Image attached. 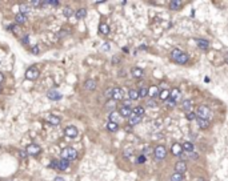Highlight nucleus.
I'll list each match as a JSON object with an SVG mask.
<instances>
[{
	"label": "nucleus",
	"mask_w": 228,
	"mask_h": 181,
	"mask_svg": "<svg viewBox=\"0 0 228 181\" xmlns=\"http://www.w3.org/2000/svg\"><path fill=\"white\" fill-rule=\"evenodd\" d=\"M128 97H129V100H138L139 99V90L129 89V92H128Z\"/></svg>",
	"instance_id": "obj_25"
},
{
	"label": "nucleus",
	"mask_w": 228,
	"mask_h": 181,
	"mask_svg": "<svg viewBox=\"0 0 228 181\" xmlns=\"http://www.w3.org/2000/svg\"><path fill=\"white\" fill-rule=\"evenodd\" d=\"M84 87H86L87 90H93L95 88H96V81L92 80V79H90V80H87L86 83H84Z\"/></svg>",
	"instance_id": "obj_17"
},
{
	"label": "nucleus",
	"mask_w": 228,
	"mask_h": 181,
	"mask_svg": "<svg viewBox=\"0 0 228 181\" xmlns=\"http://www.w3.org/2000/svg\"><path fill=\"white\" fill-rule=\"evenodd\" d=\"M99 31H100L101 35H108V33H110V27H108L105 23H101V24L99 25Z\"/></svg>",
	"instance_id": "obj_22"
},
{
	"label": "nucleus",
	"mask_w": 228,
	"mask_h": 181,
	"mask_svg": "<svg viewBox=\"0 0 228 181\" xmlns=\"http://www.w3.org/2000/svg\"><path fill=\"white\" fill-rule=\"evenodd\" d=\"M129 105H131V100H125V101H124V107L129 108Z\"/></svg>",
	"instance_id": "obj_48"
},
{
	"label": "nucleus",
	"mask_w": 228,
	"mask_h": 181,
	"mask_svg": "<svg viewBox=\"0 0 228 181\" xmlns=\"http://www.w3.org/2000/svg\"><path fill=\"white\" fill-rule=\"evenodd\" d=\"M15 20H16L17 24H24L25 21H27V16L23 14H17L16 16H15Z\"/></svg>",
	"instance_id": "obj_21"
},
{
	"label": "nucleus",
	"mask_w": 228,
	"mask_h": 181,
	"mask_svg": "<svg viewBox=\"0 0 228 181\" xmlns=\"http://www.w3.org/2000/svg\"><path fill=\"white\" fill-rule=\"evenodd\" d=\"M0 92H1V87H0Z\"/></svg>",
	"instance_id": "obj_55"
},
{
	"label": "nucleus",
	"mask_w": 228,
	"mask_h": 181,
	"mask_svg": "<svg viewBox=\"0 0 228 181\" xmlns=\"http://www.w3.org/2000/svg\"><path fill=\"white\" fill-rule=\"evenodd\" d=\"M53 181H64V178H63V177H60V176H58V177H56Z\"/></svg>",
	"instance_id": "obj_51"
},
{
	"label": "nucleus",
	"mask_w": 228,
	"mask_h": 181,
	"mask_svg": "<svg viewBox=\"0 0 228 181\" xmlns=\"http://www.w3.org/2000/svg\"><path fill=\"white\" fill-rule=\"evenodd\" d=\"M28 39H29L28 36H24V37H23V40H21V42H23V44H27V43H28Z\"/></svg>",
	"instance_id": "obj_50"
},
{
	"label": "nucleus",
	"mask_w": 228,
	"mask_h": 181,
	"mask_svg": "<svg viewBox=\"0 0 228 181\" xmlns=\"http://www.w3.org/2000/svg\"><path fill=\"white\" fill-rule=\"evenodd\" d=\"M187 118H188V120H195V118H196V115H195V113H192V112H188Z\"/></svg>",
	"instance_id": "obj_43"
},
{
	"label": "nucleus",
	"mask_w": 228,
	"mask_h": 181,
	"mask_svg": "<svg viewBox=\"0 0 228 181\" xmlns=\"http://www.w3.org/2000/svg\"><path fill=\"white\" fill-rule=\"evenodd\" d=\"M171 181H183V174H180V173H175L171 176Z\"/></svg>",
	"instance_id": "obj_34"
},
{
	"label": "nucleus",
	"mask_w": 228,
	"mask_h": 181,
	"mask_svg": "<svg viewBox=\"0 0 228 181\" xmlns=\"http://www.w3.org/2000/svg\"><path fill=\"white\" fill-rule=\"evenodd\" d=\"M64 133H66V136L69 137V139H75L76 136H77V129H76V127H73V125H68L66 129H64Z\"/></svg>",
	"instance_id": "obj_8"
},
{
	"label": "nucleus",
	"mask_w": 228,
	"mask_h": 181,
	"mask_svg": "<svg viewBox=\"0 0 228 181\" xmlns=\"http://www.w3.org/2000/svg\"><path fill=\"white\" fill-rule=\"evenodd\" d=\"M63 14H64V16H67V18H69L71 15L73 14V11H72V8H69V7H66L64 10H63Z\"/></svg>",
	"instance_id": "obj_35"
},
{
	"label": "nucleus",
	"mask_w": 228,
	"mask_h": 181,
	"mask_svg": "<svg viewBox=\"0 0 228 181\" xmlns=\"http://www.w3.org/2000/svg\"><path fill=\"white\" fill-rule=\"evenodd\" d=\"M143 75H144V71H143L142 68H138V67H136V68H134V69H132V76L136 77V79L142 77Z\"/></svg>",
	"instance_id": "obj_23"
},
{
	"label": "nucleus",
	"mask_w": 228,
	"mask_h": 181,
	"mask_svg": "<svg viewBox=\"0 0 228 181\" xmlns=\"http://www.w3.org/2000/svg\"><path fill=\"white\" fill-rule=\"evenodd\" d=\"M75 16H76V19H77V20H81V19H84V18L87 16V11H86V8H79V10L76 11Z\"/></svg>",
	"instance_id": "obj_19"
},
{
	"label": "nucleus",
	"mask_w": 228,
	"mask_h": 181,
	"mask_svg": "<svg viewBox=\"0 0 228 181\" xmlns=\"http://www.w3.org/2000/svg\"><path fill=\"white\" fill-rule=\"evenodd\" d=\"M197 116L200 118H204V120H208L210 116H211V111H210V108L207 105H200L197 108Z\"/></svg>",
	"instance_id": "obj_3"
},
{
	"label": "nucleus",
	"mask_w": 228,
	"mask_h": 181,
	"mask_svg": "<svg viewBox=\"0 0 228 181\" xmlns=\"http://www.w3.org/2000/svg\"><path fill=\"white\" fill-rule=\"evenodd\" d=\"M112 99L116 101L119 100H123L124 99V90L121 89V88H112Z\"/></svg>",
	"instance_id": "obj_7"
},
{
	"label": "nucleus",
	"mask_w": 228,
	"mask_h": 181,
	"mask_svg": "<svg viewBox=\"0 0 228 181\" xmlns=\"http://www.w3.org/2000/svg\"><path fill=\"white\" fill-rule=\"evenodd\" d=\"M224 61L228 64V52H225V55H224Z\"/></svg>",
	"instance_id": "obj_52"
},
{
	"label": "nucleus",
	"mask_w": 228,
	"mask_h": 181,
	"mask_svg": "<svg viewBox=\"0 0 228 181\" xmlns=\"http://www.w3.org/2000/svg\"><path fill=\"white\" fill-rule=\"evenodd\" d=\"M171 59L175 61V63L177 64H187L188 63V55L187 53H184L183 51H180V49H173L172 52H171Z\"/></svg>",
	"instance_id": "obj_1"
},
{
	"label": "nucleus",
	"mask_w": 228,
	"mask_h": 181,
	"mask_svg": "<svg viewBox=\"0 0 228 181\" xmlns=\"http://www.w3.org/2000/svg\"><path fill=\"white\" fill-rule=\"evenodd\" d=\"M29 11H31V7H29V5H27V4H21L20 5V14L25 15V14H28Z\"/></svg>",
	"instance_id": "obj_32"
},
{
	"label": "nucleus",
	"mask_w": 228,
	"mask_h": 181,
	"mask_svg": "<svg viewBox=\"0 0 228 181\" xmlns=\"http://www.w3.org/2000/svg\"><path fill=\"white\" fill-rule=\"evenodd\" d=\"M132 153H134V149H132V148H127V149H124V152H123L124 157H131Z\"/></svg>",
	"instance_id": "obj_36"
},
{
	"label": "nucleus",
	"mask_w": 228,
	"mask_h": 181,
	"mask_svg": "<svg viewBox=\"0 0 228 181\" xmlns=\"http://www.w3.org/2000/svg\"><path fill=\"white\" fill-rule=\"evenodd\" d=\"M169 99L173 100L175 103H177V101L181 99V92H180L177 88H175V89H172L171 92H169Z\"/></svg>",
	"instance_id": "obj_9"
},
{
	"label": "nucleus",
	"mask_w": 228,
	"mask_h": 181,
	"mask_svg": "<svg viewBox=\"0 0 228 181\" xmlns=\"http://www.w3.org/2000/svg\"><path fill=\"white\" fill-rule=\"evenodd\" d=\"M145 161H147V157H145L144 154H142V156L138 157V161H136V163H138V164H143V163H145Z\"/></svg>",
	"instance_id": "obj_40"
},
{
	"label": "nucleus",
	"mask_w": 228,
	"mask_h": 181,
	"mask_svg": "<svg viewBox=\"0 0 228 181\" xmlns=\"http://www.w3.org/2000/svg\"><path fill=\"white\" fill-rule=\"evenodd\" d=\"M167 104H168L169 107H175V104H176V103H175L173 100H171V99H169V100H167Z\"/></svg>",
	"instance_id": "obj_47"
},
{
	"label": "nucleus",
	"mask_w": 228,
	"mask_h": 181,
	"mask_svg": "<svg viewBox=\"0 0 228 181\" xmlns=\"http://www.w3.org/2000/svg\"><path fill=\"white\" fill-rule=\"evenodd\" d=\"M148 105H149V107H155L156 103H155L153 100H149V101H148Z\"/></svg>",
	"instance_id": "obj_49"
},
{
	"label": "nucleus",
	"mask_w": 228,
	"mask_h": 181,
	"mask_svg": "<svg viewBox=\"0 0 228 181\" xmlns=\"http://www.w3.org/2000/svg\"><path fill=\"white\" fill-rule=\"evenodd\" d=\"M3 80H4V76H3V73H0V84L3 83Z\"/></svg>",
	"instance_id": "obj_53"
},
{
	"label": "nucleus",
	"mask_w": 228,
	"mask_h": 181,
	"mask_svg": "<svg viewBox=\"0 0 228 181\" xmlns=\"http://www.w3.org/2000/svg\"><path fill=\"white\" fill-rule=\"evenodd\" d=\"M67 35H69L68 29H62V31H60V33H59V37H64V36H67Z\"/></svg>",
	"instance_id": "obj_41"
},
{
	"label": "nucleus",
	"mask_w": 228,
	"mask_h": 181,
	"mask_svg": "<svg viewBox=\"0 0 228 181\" xmlns=\"http://www.w3.org/2000/svg\"><path fill=\"white\" fill-rule=\"evenodd\" d=\"M105 97H107V99L112 97V89H108L107 92H105Z\"/></svg>",
	"instance_id": "obj_46"
},
{
	"label": "nucleus",
	"mask_w": 228,
	"mask_h": 181,
	"mask_svg": "<svg viewBox=\"0 0 228 181\" xmlns=\"http://www.w3.org/2000/svg\"><path fill=\"white\" fill-rule=\"evenodd\" d=\"M77 157V152L73 149L72 146H68V148H64L62 150V159H66V160L71 161V160H75Z\"/></svg>",
	"instance_id": "obj_2"
},
{
	"label": "nucleus",
	"mask_w": 228,
	"mask_h": 181,
	"mask_svg": "<svg viewBox=\"0 0 228 181\" xmlns=\"http://www.w3.org/2000/svg\"><path fill=\"white\" fill-rule=\"evenodd\" d=\"M47 97L49 100H53V101H58L62 99V95L58 92V90H48V93H47Z\"/></svg>",
	"instance_id": "obj_11"
},
{
	"label": "nucleus",
	"mask_w": 228,
	"mask_h": 181,
	"mask_svg": "<svg viewBox=\"0 0 228 181\" xmlns=\"http://www.w3.org/2000/svg\"><path fill=\"white\" fill-rule=\"evenodd\" d=\"M107 129L110 131V132H116L119 129V125H118V122H108L107 124Z\"/></svg>",
	"instance_id": "obj_27"
},
{
	"label": "nucleus",
	"mask_w": 228,
	"mask_h": 181,
	"mask_svg": "<svg viewBox=\"0 0 228 181\" xmlns=\"http://www.w3.org/2000/svg\"><path fill=\"white\" fill-rule=\"evenodd\" d=\"M159 97L162 99V100H168L169 99V90L168 89H163L162 92H159Z\"/></svg>",
	"instance_id": "obj_29"
},
{
	"label": "nucleus",
	"mask_w": 228,
	"mask_h": 181,
	"mask_svg": "<svg viewBox=\"0 0 228 181\" xmlns=\"http://www.w3.org/2000/svg\"><path fill=\"white\" fill-rule=\"evenodd\" d=\"M49 168H52V169H59V161H56V160L51 161V163H49Z\"/></svg>",
	"instance_id": "obj_38"
},
{
	"label": "nucleus",
	"mask_w": 228,
	"mask_h": 181,
	"mask_svg": "<svg viewBox=\"0 0 228 181\" xmlns=\"http://www.w3.org/2000/svg\"><path fill=\"white\" fill-rule=\"evenodd\" d=\"M196 121H197V125H199V128H200V129H207L208 127H210V121H208V120L196 117Z\"/></svg>",
	"instance_id": "obj_14"
},
{
	"label": "nucleus",
	"mask_w": 228,
	"mask_h": 181,
	"mask_svg": "<svg viewBox=\"0 0 228 181\" xmlns=\"http://www.w3.org/2000/svg\"><path fill=\"white\" fill-rule=\"evenodd\" d=\"M145 96H148V88L142 87L140 90H139V97H145Z\"/></svg>",
	"instance_id": "obj_33"
},
{
	"label": "nucleus",
	"mask_w": 228,
	"mask_h": 181,
	"mask_svg": "<svg viewBox=\"0 0 228 181\" xmlns=\"http://www.w3.org/2000/svg\"><path fill=\"white\" fill-rule=\"evenodd\" d=\"M181 107H183V109L186 112H190L191 108H192V103H191V100H184L183 104H181Z\"/></svg>",
	"instance_id": "obj_28"
},
{
	"label": "nucleus",
	"mask_w": 228,
	"mask_h": 181,
	"mask_svg": "<svg viewBox=\"0 0 228 181\" xmlns=\"http://www.w3.org/2000/svg\"><path fill=\"white\" fill-rule=\"evenodd\" d=\"M132 113H134V115H136V116H140V117H142V116L144 115V108H143V107H136V108H134Z\"/></svg>",
	"instance_id": "obj_30"
},
{
	"label": "nucleus",
	"mask_w": 228,
	"mask_h": 181,
	"mask_svg": "<svg viewBox=\"0 0 228 181\" xmlns=\"http://www.w3.org/2000/svg\"><path fill=\"white\" fill-rule=\"evenodd\" d=\"M157 95H159V88L156 87V85H152V87L148 88V96L149 97L153 99V97H156Z\"/></svg>",
	"instance_id": "obj_18"
},
{
	"label": "nucleus",
	"mask_w": 228,
	"mask_h": 181,
	"mask_svg": "<svg viewBox=\"0 0 228 181\" xmlns=\"http://www.w3.org/2000/svg\"><path fill=\"white\" fill-rule=\"evenodd\" d=\"M186 171H187V164L184 163V161H177L176 165H175V172L183 174Z\"/></svg>",
	"instance_id": "obj_10"
},
{
	"label": "nucleus",
	"mask_w": 228,
	"mask_h": 181,
	"mask_svg": "<svg viewBox=\"0 0 228 181\" xmlns=\"http://www.w3.org/2000/svg\"><path fill=\"white\" fill-rule=\"evenodd\" d=\"M181 152H183L181 145H180V144H173V145H172V153L175 154V156H179Z\"/></svg>",
	"instance_id": "obj_24"
},
{
	"label": "nucleus",
	"mask_w": 228,
	"mask_h": 181,
	"mask_svg": "<svg viewBox=\"0 0 228 181\" xmlns=\"http://www.w3.org/2000/svg\"><path fill=\"white\" fill-rule=\"evenodd\" d=\"M111 48V45L108 44V43H104L103 45H101V51H110Z\"/></svg>",
	"instance_id": "obj_42"
},
{
	"label": "nucleus",
	"mask_w": 228,
	"mask_h": 181,
	"mask_svg": "<svg viewBox=\"0 0 228 181\" xmlns=\"http://www.w3.org/2000/svg\"><path fill=\"white\" fill-rule=\"evenodd\" d=\"M32 53H34V55H39V53H40V49H39L38 45H35L34 48H32Z\"/></svg>",
	"instance_id": "obj_45"
},
{
	"label": "nucleus",
	"mask_w": 228,
	"mask_h": 181,
	"mask_svg": "<svg viewBox=\"0 0 228 181\" xmlns=\"http://www.w3.org/2000/svg\"><path fill=\"white\" fill-rule=\"evenodd\" d=\"M181 148H183V150H186V152H194V144L190 143V141H186V143L181 145Z\"/></svg>",
	"instance_id": "obj_26"
},
{
	"label": "nucleus",
	"mask_w": 228,
	"mask_h": 181,
	"mask_svg": "<svg viewBox=\"0 0 228 181\" xmlns=\"http://www.w3.org/2000/svg\"><path fill=\"white\" fill-rule=\"evenodd\" d=\"M181 5H183V3H181L180 0H172V1L169 3V8H171L172 11L180 10V8H181Z\"/></svg>",
	"instance_id": "obj_16"
},
{
	"label": "nucleus",
	"mask_w": 228,
	"mask_h": 181,
	"mask_svg": "<svg viewBox=\"0 0 228 181\" xmlns=\"http://www.w3.org/2000/svg\"><path fill=\"white\" fill-rule=\"evenodd\" d=\"M112 61H114V64H116V61H119V57H116V56H115L114 59H112Z\"/></svg>",
	"instance_id": "obj_54"
},
{
	"label": "nucleus",
	"mask_w": 228,
	"mask_h": 181,
	"mask_svg": "<svg viewBox=\"0 0 228 181\" xmlns=\"http://www.w3.org/2000/svg\"><path fill=\"white\" fill-rule=\"evenodd\" d=\"M48 121L51 122V124H53V125H59V124H60V117H58V116H49Z\"/></svg>",
	"instance_id": "obj_31"
},
{
	"label": "nucleus",
	"mask_w": 228,
	"mask_h": 181,
	"mask_svg": "<svg viewBox=\"0 0 228 181\" xmlns=\"http://www.w3.org/2000/svg\"><path fill=\"white\" fill-rule=\"evenodd\" d=\"M116 120H118V113H116V112H112V113L110 115V121L116 122Z\"/></svg>",
	"instance_id": "obj_39"
},
{
	"label": "nucleus",
	"mask_w": 228,
	"mask_h": 181,
	"mask_svg": "<svg viewBox=\"0 0 228 181\" xmlns=\"http://www.w3.org/2000/svg\"><path fill=\"white\" fill-rule=\"evenodd\" d=\"M153 154H155V157L157 159V160H163V159H166V156H167V149H166V146H163V145L155 146Z\"/></svg>",
	"instance_id": "obj_4"
},
{
	"label": "nucleus",
	"mask_w": 228,
	"mask_h": 181,
	"mask_svg": "<svg viewBox=\"0 0 228 181\" xmlns=\"http://www.w3.org/2000/svg\"><path fill=\"white\" fill-rule=\"evenodd\" d=\"M39 69L36 67H31V68H28L27 72H25V77H27L28 80H36L39 77Z\"/></svg>",
	"instance_id": "obj_5"
},
{
	"label": "nucleus",
	"mask_w": 228,
	"mask_h": 181,
	"mask_svg": "<svg viewBox=\"0 0 228 181\" xmlns=\"http://www.w3.org/2000/svg\"><path fill=\"white\" fill-rule=\"evenodd\" d=\"M197 47L200 49H203V51H207L208 48H210V42L208 40H205V39H197Z\"/></svg>",
	"instance_id": "obj_12"
},
{
	"label": "nucleus",
	"mask_w": 228,
	"mask_h": 181,
	"mask_svg": "<svg viewBox=\"0 0 228 181\" xmlns=\"http://www.w3.org/2000/svg\"><path fill=\"white\" fill-rule=\"evenodd\" d=\"M25 150H27V154H29V156H38L42 149H40V146L36 145V144H31V145H28L27 148H25Z\"/></svg>",
	"instance_id": "obj_6"
},
{
	"label": "nucleus",
	"mask_w": 228,
	"mask_h": 181,
	"mask_svg": "<svg viewBox=\"0 0 228 181\" xmlns=\"http://www.w3.org/2000/svg\"><path fill=\"white\" fill-rule=\"evenodd\" d=\"M69 168V161L66 160V159H62L59 160V171H66Z\"/></svg>",
	"instance_id": "obj_20"
},
{
	"label": "nucleus",
	"mask_w": 228,
	"mask_h": 181,
	"mask_svg": "<svg viewBox=\"0 0 228 181\" xmlns=\"http://www.w3.org/2000/svg\"><path fill=\"white\" fill-rule=\"evenodd\" d=\"M119 115L121 117H129L132 115V109L131 108H127V107H121L120 111H119Z\"/></svg>",
	"instance_id": "obj_15"
},
{
	"label": "nucleus",
	"mask_w": 228,
	"mask_h": 181,
	"mask_svg": "<svg viewBox=\"0 0 228 181\" xmlns=\"http://www.w3.org/2000/svg\"><path fill=\"white\" fill-rule=\"evenodd\" d=\"M140 121H142V117H140V116L134 115V113L128 117V124H129V125H138Z\"/></svg>",
	"instance_id": "obj_13"
},
{
	"label": "nucleus",
	"mask_w": 228,
	"mask_h": 181,
	"mask_svg": "<svg viewBox=\"0 0 228 181\" xmlns=\"http://www.w3.org/2000/svg\"><path fill=\"white\" fill-rule=\"evenodd\" d=\"M31 5L32 7H43V1L42 0H34V1H31Z\"/></svg>",
	"instance_id": "obj_37"
},
{
	"label": "nucleus",
	"mask_w": 228,
	"mask_h": 181,
	"mask_svg": "<svg viewBox=\"0 0 228 181\" xmlns=\"http://www.w3.org/2000/svg\"><path fill=\"white\" fill-rule=\"evenodd\" d=\"M8 29H10V31H12V32H17V31H19V25H10V27H8Z\"/></svg>",
	"instance_id": "obj_44"
}]
</instances>
